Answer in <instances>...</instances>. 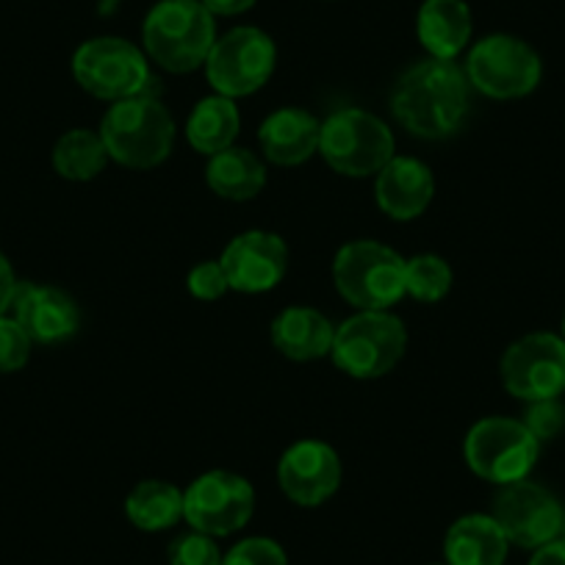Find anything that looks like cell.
I'll list each match as a JSON object with an SVG mask.
<instances>
[{
	"mask_svg": "<svg viewBox=\"0 0 565 565\" xmlns=\"http://www.w3.org/2000/svg\"><path fill=\"white\" fill-rule=\"evenodd\" d=\"M466 70L444 58L418 62L396 81L391 111L407 134L418 139H447L469 114Z\"/></svg>",
	"mask_w": 565,
	"mask_h": 565,
	"instance_id": "1",
	"label": "cell"
},
{
	"mask_svg": "<svg viewBox=\"0 0 565 565\" xmlns=\"http://www.w3.org/2000/svg\"><path fill=\"white\" fill-rule=\"evenodd\" d=\"M108 159L128 170H153L164 164L175 145V122L153 92L114 103L100 122Z\"/></svg>",
	"mask_w": 565,
	"mask_h": 565,
	"instance_id": "2",
	"label": "cell"
},
{
	"mask_svg": "<svg viewBox=\"0 0 565 565\" xmlns=\"http://www.w3.org/2000/svg\"><path fill=\"white\" fill-rule=\"evenodd\" d=\"M145 53L170 73H192L205 64L216 42L214 14L203 0H161L141 25Z\"/></svg>",
	"mask_w": 565,
	"mask_h": 565,
	"instance_id": "3",
	"label": "cell"
},
{
	"mask_svg": "<svg viewBox=\"0 0 565 565\" xmlns=\"http://www.w3.org/2000/svg\"><path fill=\"white\" fill-rule=\"evenodd\" d=\"M333 280L339 295L358 311H388L407 295L405 258L372 238L350 242L339 249Z\"/></svg>",
	"mask_w": 565,
	"mask_h": 565,
	"instance_id": "4",
	"label": "cell"
},
{
	"mask_svg": "<svg viewBox=\"0 0 565 565\" xmlns=\"http://www.w3.org/2000/svg\"><path fill=\"white\" fill-rule=\"evenodd\" d=\"M319 153L339 175H377L394 159V134L363 108H341L322 122Z\"/></svg>",
	"mask_w": 565,
	"mask_h": 565,
	"instance_id": "5",
	"label": "cell"
},
{
	"mask_svg": "<svg viewBox=\"0 0 565 565\" xmlns=\"http://www.w3.org/2000/svg\"><path fill=\"white\" fill-rule=\"evenodd\" d=\"M407 330L388 311H361L335 328L333 363L358 380H377L402 361Z\"/></svg>",
	"mask_w": 565,
	"mask_h": 565,
	"instance_id": "6",
	"label": "cell"
},
{
	"mask_svg": "<svg viewBox=\"0 0 565 565\" xmlns=\"http://www.w3.org/2000/svg\"><path fill=\"white\" fill-rule=\"evenodd\" d=\"M73 75L92 97L114 103L145 95L150 84H156L148 67V53L119 36L84 42L73 56Z\"/></svg>",
	"mask_w": 565,
	"mask_h": 565,
	"instance_id": "7",
	"label": "cell"
},
{
	"mask_svg": "<svg viewBox=\"0 0 565 565\" xmlns=\"http://www.w3.org/2000/svg\"><path fill=\"white\" fill-rule=\"evenodd\" d=\"M463 452L466 463L477 477L497 486H510L530 477L541 455V444L526 430L524 422L491 416L471 427Z\"/></svg>",
	"mask_w": 565,
	"mask_h": 565,
	"instance_id": "8",
	"label": "cell"
},
{
	"mask_svg": "<svg viewBox=\"0 0 565 565\" xmlns=\"http://www.w3.org/2000/svg\"><path fill=\"white\" fill-rule=\"evenodd\" d=\"M543 75L535 47L510 34H491L477 42L466 62V78L493 100H515L537 89Z\"/></svg>",
	"mask_w": 565,
	"mask_h": 565,
	"instance_id": "9",
	"label": "cell"
},
{
	"mask_svg": "<svg viewBox=\"0 0 565 565\" xmlns=\"http://www.w3.org/2000/svg\"><path fill=\"white\" fill-rule=\"evenodd\" d=\"M277 51L266 31L242 25L214 42L205 58V75L216 95L247 97L258 92L275 73Z\"/></svg>",
	"mask_w": 565,
	"mask_h": 565,
	"instance_id": "10",
	"label": "cell"
},
{
	"mask_svg": "<svg viewBox=\"0 0 565 565\" xmlns=\"http://www.w3.org/2000/svg\"><path fill=\"white\" fill-rule=\"evenodd\" d=\"M255 510V491L233 471H209L183 491V519L211 537L242 530Z\"/></svg>",
	"mask_w": 565,
	"mask_h": 565,
	"instance_id": "11",
	"label": "cell"
},
{
	"mask_svg": "<svg viewBox=\"0 0 565 565\" xmlns=\"http://www.w3.org/2000/svg\"><path fill=\"white\" fill-rule=\"evenodd\" d=\"M502 383L515 399H554L565 391V341L554 333H530L508 347Z\"/></svg>",
	"mask_w": 565,
	"mask_h": 565,
	"instance_id": "12",
	"label": "cell"
},
{
	"mask_svg": "<svg viewBox=\"0 0 565 565\" xmlns=\"http://www.w3.org/2000/svg\"><path fill=\"white\" fill-rule=\"evenodd\" d=\"M493 519L510 543L521 548H537L559 537L563 504L537 482L519 480L502 486L493 499Z\"/></svg>",
	"mask_w": 565,
	"mask_h": 565,
	"instance_id": "13",
	"label": "cell"
},
{
	"mask_svg": "<svg viewBox=\"0 0 565 565\" xmlns=\"http://www.w3.org/2000/svg\"><path fill=\"white\" fill-rule=\"evenodd\" d=\"M280 491L300 508H319L328 502L341 486V460L333 447L324 441L291 444L277 463Z\"/></svg>",
	"mask_w": 565,
	"mask_h": 565,
	"instance_id": "14",
	"label": "cell"
},
{
	"mask_svg": "<svg viewBox=\"0 0 565 565\" xmlns=\"http://www.w3.org/2000/svg\"><path fill=\"white\" fill-rule=\"evenodd\" d=\"M231 289L244 295H260L275 289L289 269V247L277 233L247 231L238 233L220 258Z\"/></svg>",
	"mask_w": 565,
	"mask_h": 565,
	"instance_id": "15",
	"label": "cell"
},
{
	"mask_svg": "<svg viewBox=\"0 0 565 565\" xmlns=\"http://www.w3.org/2000/svg\"><path fill=\"white\" fill-rule=\"evenodd\" d=\"M12 317L23 324L34 344H62L78 333V302L67 291L42 282H20Z\"/></svg>",
	"mask_w": 565,
	"mask_h": 565,
	"instance_id": "16",
	"label": "cell"
},
{
	"mask_svg": "<svg viewBox=\"0 0 565 565\" xmlns=\"http://www.w3.org/2000/svg\"><path fill=\"white\" fill-rule=\"evenodd\" d=\"M377 205L396 222H411L427 211L436 194V178L430 167L407 156H394L374 183Z\"/></svg>",
	"mask_w": 565,
	"mask_h": 565,
	"instance_id": "17",
	"label": "cell"
},
{
	"mask_svg": "<svg viewBox=\"0 0 565 565\" xmlns=\"http://www.w3.org/2000/svg\"><path fill=\"white\" fill-rule=\"evenodd\" d=\"M322 122L302 108H280L269 114L258 130L264 156L277 167H300L319 153Z\"/></svg>",
	"mask_w": 565,
	"mask_h": 565,
	"instance_id": "18",
	"label": "cell"
},
{
	"mask_svg": "<svg viewBox=\"0 0 565 565\" xmlns=\"http://www.w3.org/2000/svg\"><path fill=\"white\" fill-rule=\"evenodd\" d=\"M335 328L317 308L295 306L271 322V344L291 361H319L333 352Z\"/></svg>",
	"mask_w": 565,
	"mask_h": 565,
	"instance_id": "19",
	"label": "cell"
},
{
	"mask_svg": "<svg viewBox=\"0 0 565 565\" xmlns=\"http://www.w3.org/2000/svg\"><path fill=\"white\" fill-rule=\"evenodd\" d=\"M416 34L430 58L455 62L471 40V12L466 0H424Z\"/></svg>",
	"mask_w": 565,
	"mask_h": 565,
	"instance_id": "20",
	"label": "cell"
},
{
	"mask_svg": "<svg viewBox=\"0 0 565 565\" xmlns=\"http://www.w3.org/2000/svg\"><path fill=\"white\" fill-rule=\"evenodd\" d=\"M508 546V535L493 515L471 513L449 526L444 554L449 565H504Z\"/></svg>",
	"mask_w": 565,
	"mask_h": 565,
	"instance_id": "21",
	"label": "cell"
},
{
	"mask_svg": "<svg viewBox=\"0 0 565 565\" xmlns=\"http://www.w3.org/2000/svg\"><path fill=\"white\" fill-rule=\"evenodd\" d=\"M205 181L216 198L244 203V200L258 198L260 189L266 186V167L260 164L253 150L233 145V148L211 156L209 167H205Z\"/></svg>",
	"mask_w": 565,
	"mask_h": 565,
	"instance_id": "22",
	"label": "cell"
},
{
	"mask_svg": "<svg viewBox=\"0 0 565 565\" xmlns=\"http://www.w3.org/2000/svg\"><path fill=\"white\" fill-rule=\"evenodd\" d=\"M238 128H242V117H238V106L225 95H211L194 106L186 122V139L194 150L203 156H216L220 150L233 148Z\"/></svg>",
	"mask_w": 565,
	"mask_h": 565,
	"instance_id": "23",
	"label": "cell"
},
{
	"mask_svg": "<svg viewBox=\"0 0 565 565\" xmlns=\"http://www.w3.org/2000/svg\"><path fill=\"white\" fill-rule=\"evenodd\" d=\"M125 515L141 532H161L183 519V491L172 482L145 480L125 499Z\"/></svg>",
	"mask_w": 565,
	"mask_h": 565,
	"instance_id": "24",
	"label": "cell"
},
{
	"mask_svg": "<svg viewBox=\"0 0 565 565\" xmlns=\"http://www.w3.org/2000/svg\"><path fill=\"white\" fill-rule=\"evenodd\" d=\"M106 161L108 150L95 130H67L53 148V170L67 181H92L106 170Z\"/></svg>",
	"mask_w": 565,
	"mask_h": 565,
	"instance_id": "25",
	"label": "cell"
},
{
	"mask_svg": "<svg viewBox=\"0 0 565 565\" xmlns=\"http://www.w3.org/2000/svg\"><path fill=\"white\" fill-rule=\"evenodd\" d=\"M452 289V269L441 255L424 253L405 260V291L418 302H438Z\"/></svg>",
	"mask_w": 565,
	"mask_h": 565,
	"instance_id": "26",
	"label": "cell"
},
{
	"mask_svg": "<svg viewBox=\"0 0 565 565\" xmlns=\"http://www.w3.org/2000/svg\"><path fill=\"white\" fill-rule=\"evenodd\" d=\"M31 335L14 317H0V374H12L29 363L31 358Z\"/></svg>",
	"mask_w": 565,
	"mask_h": 565,
	"instance_id": "27",
	"label": "cell"
},
{
	"mask_svg": "<svg viewBox=\"0 0 565 565\" xmlns=\"http://www.w3.org/2000/svg\"><path fill=\"white\" fill-rule=\"evenodd\" d=\"M225 554L216 546V537L205 532H186L170 543V565H222Z\"/></svg>",
	"mask_w": 565,
	"mask_h": 565,
	"instance_id": "28",
	"label": "cell"
},
{
	"mask_svg": "<svg viewBox=\"0 0 565 565\" xmlns=\"http://www.w3.org/2000/svg\"><path fill=\"white\" fill-rule=\"evenodd\" d=\"M524 427L537 438V444L557 438L565 430V405L559 396L530 402L524 413Z\"/></svg>",
	"mask_w": 565,
	"mask_h": 565,
	"instance_id": "29",
	"label": "cell"
},
{
	"mask_svg": "<svg viewBox=\"0 0 565 565\" xmlns=\"http://www.w3.org/2000/svg\"><path fill=\"white\" fill-rule=\"evenodd\" d=\"M222 565H289V557L271 537H247L222 557Z\"/></svg>",
	"mask_w": 565,
	"mask_h": 565,
	"instance_id": "30",
	"label": "cell"
},
{
	"mask_svg": "<svg viewBox=\"0 0 565 565\" xmlns=\"http://www.w3.org/2000/svg\"><path fill=\"white\" fill-rule=\"evenodd\" d=\"M186 289L189 295L198 297V300H220L227 289H231V282H227L225 269H222L220 260H203V264L194 266L186 277Z\"/></svg>",
	"mask_w": 565,
	"mask_h": 565,
	"instance_id": "31",
	"label": "cell"
},
{
	"mask_svg": "<svg viewBox=\"0 0 565 565\" xmlns=\"http://www.w3.org/2000/svg\"><path fill=\"white\" fill-rule=\"evenodd\" d=\"M20 280L14 275V266L7 255L0 253V317H7L14 306V297H18Z\"/></svg>",
	"mask_w": 565,
	"mask_h": 565,
	"instance_id": "32",
	"label": "cell"
},
{
	"mask_svg": "<svg viewBox=\"0 0 565 565\" xmlns=\"http://www.w3.org/2000/svg\"><path fill=\"white\" fill-rule=\"evenodd\" d=\"M530 565H565V537H554V541L537 546L532 552Z\"/></svg>",
	"mask_w": 565,
	"mask_h": 565,
	"instance_id": "33",
	"label": "cell"
},
{
	"mask_svg": "<svg viewBox=\"0 0 565 565\" xmlns=\"http://www.w3.org/2000/svg\"><path fill=\"white\" fill-rule=\"evenodd\" d=\"M258 0H203V7L209 9L214 18H233V14H244L255 7Z\"/></svg>",
	"mask_w": 565,
	"mask_h": 565,
	"instance_id": "34",
	"label": "cell"
},
{
	"mask_svg": "<svg viewBox=\"0 0 565 565\" xmlns=\"http://www.w3.org/2000/svg\"><path fill=\"white\" fill-rule=\"evenodd\" d=\"M559 537H565V510H563V524H559Z\"/></svg>",
	"mask_w": 565,
	"mask_h": 565,
	"instance_id": "35",
	"label": "cell"
},
{
	"mask_svg": "<svg viewBox=\"0 0 565 565\" xmlns=\"http://www.w3.org/2000/svg\"><path fill=\"white\" fill-rule=\"evenodd\" d=\"M563 341H565V313H563Z\"/></svg>",
	"mask_w": 565,
	"mask_h": 565,
	"instance_id": "36",
	"label": "cell"
}]
</instances>
